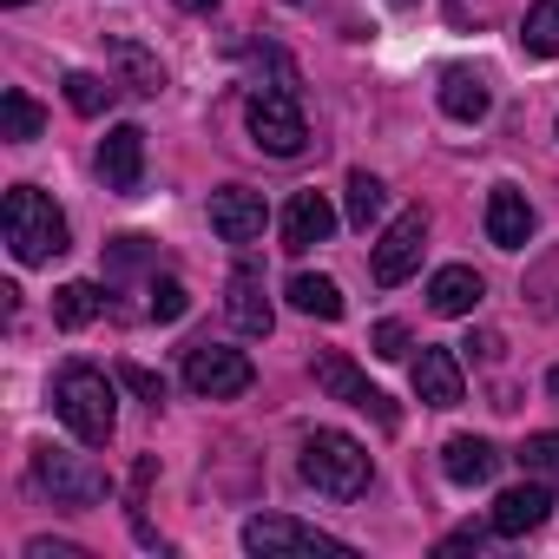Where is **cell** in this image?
Wrapping results in <instances>:
<instances>
[{"label": "cell", "mask_w": 559, "mask_h": 559, "mask_svg": "<svg viewBox=\"0 0 559 559\" xmlns=\"http://www.w3.org/2000/svg\"><path fill=\"white\" fill-rule=\"evenodd\" d=\"M304 480L317 487V493H330V500H356V493H369V448L356 441V435H343V428H317L310 441H304Z\"/></svg>", "instance_id": "1"}, {"label": "cell", "mask_w": 559, "mask_h": 559, "mask_svg": "<svg viewBox=\"0 0 559 559\" xmlns=\"http://www.w3.org/2000/svg\"><path fill=\"white\" fill-rule=\"evenodd\" d=\"M0 224H8V250H14L21 263H53V257L67 250V217H60V204H53L47 191H34V185H14V191H8Z\"/></svg>", "instance_id": "2"}, {"label": "cell", "mask_w": 559, "mask_h": 559, "mask_svg": "<svg viewBox=\"0 0 559 559\" xmlns=\"http://www.w3.org/2000/svg\"><path fill=\"white\" fill-rule=\"evenodd\" d=\"M53 408H60V421H67L86 448H106V441H112L119 395H112V382H106L99 369H86V362L60 369V382H53Z\"/></svg>", "instance_id": "3"}, {"label": "cell", "mask_w": 559, "mask_h": 559, "mask_svg": "<svg viewBox=\"0 0 559 559\" xmlns=\"http://www.w3.org/2000/svg\"><path fill=\"white\" fill-rule=\"evenodd\" d=\"M243 552H257V559H349V539L304 526L290 513H257L243 526Z\"/></svg>", "instance_id": "4"}, {"label": "cell", "mask_w": 559, "mask_h": 559, "mask_svg": "<svg viewBox=\"0 0 559 559\" xmlns=\"http://www.w3.org/2000/svg\"><path fill=\"white\" fill-rule=\"evenodd\" d=\"M243 119H250V139L270 158H297L310 145V119L297 106V86H257L250 106H243Z\"/></svg>", "instance_id": "5"}, {"label": "cell", "mask_w": 559, "mask_h": 559, "mask_svg": "<svg viewBox=\"0 0 559 559\" xmlns=\"http://www.w3.org/2000/svg\"><path fill=\"white\" fill-rule=\"evenodd\" d=\"M34 487L53 493V507H99L112 493V480L99 467H86L80 454H67V448H40L34 454Z\"/></svg>", "instance_id": "6"}, {"label": "cell", "mask_w": 559, "mask_h": 559, "mask_svg": "<svg viewBox=\"0 0 559 559\" xmlns=\"http://www.w3.org/2000/svg\"><path fill=\"white\" fill-rule=\"evenodd\" d=\"M250 382H257V369H250L243 349H224V343H198V349H185V389H191V395H204V402H230V395H243Z\"/></svg>", "instance_id": "7"}, {"label": "cell", "mask_w": 559, "mask_h": 559, "mask_svg": "<svg viewBox=\"0 0 559 559\" xmlns=\"http://www.w3.org/2000/svg\"><path fill=\"white\" fill-rule=\"evenodd\" d=\"M421 250H428V211H402V217L382 230V243H376V284H382V290L408 284V276L421 270Z\"/></svg>", "instance_id": "8"}, {"label": "cell", "mask_w": 559, "mask_h": 559, "mask_svg": "<svg viewBox=\"0 0 559 559\" xmlns=\"http://www.w3.org/2000/svg\"><path fill=\"white\" fill-rule=\"evenodd\" d=\"M317 389L323 395H336V402H349V408H362V415H376L382 428H395L402 415H395V402L349 362V356H317Z\"/></svg>", "instance_id": "9"}, {"label": "cell", "mask_w": 559, "mask_h": 559, "mask_svg": "<svg viewBox=\"0 0 559 559\" xmlns=\"http://www.w3.org/2000/svg\"><path fill=\"white\" fill-rule=\"evenodd\" d=\"M263 224H270L263 191H243V185L211 191V230H217L224 243H257V237H263Z\"/></svg>", "instance_id": "10"}, {"label": "cell", "mask_w": 559, "mask_h": 559, "mask_svg": "<svg viewBox=\"0 0 559 559\" xmlns=\"http://www.w3.org/2000/svg\"><path fill=\"white\" fill-rule=\"evenodd\" d=\"M99 178H106V191H139L145 185V132L139 126H112L99 139Z\"/></svg>", "instance_id": "11"}, {"label": "cell", "mask_w": 559, "mask_h": 559, "mask_svg": "<svg viewBox=\"0 0 559 559\" xmlns=\"http://www.w3.org/2000/svg\"><path fill=\"white\" fill-rule=\"evenodd\" d=\"M546 513H552V487L526 474V487H507V493L493 500V520H487V526H493V533H507V539H520V533L546 526Z\"/></svg>", "instance_id": "12"}, {"label": "cell", "mask_w": 559, "mask_h": 559, "mask_svg": "<svg viewBox=\"0 0 559 559\" xmlns=\"http://www.w3.org/2000/svg\"><path fill=\"white\" fill-rule=\"evenodd\" d=\"M330 230H336V204L323 191H297L284 204V250H317L330 243Z\"/></svg>", "instance_id": "13"}, {"label": "cell", "mask_w": 559, "mask_h": 559, "mask_svg": "<svg viewBox=\"0 0 559 559\" xmlns=\"http://www.w3.org/2000/svg\"><path fill=\"white\" fill-rule=\"evenodd\" d=\"M224 310H230V323L243 330V336H270V297H263V276L250 270V263H237L230 270V284H224Z\"/></svg>", "instance_id": "14"}, {"label": "cell", "mask_w": 559, "mask_h": 559, "mask_svg": "<svg viewBox=\"0 0 559 559\" xmlns=\"http://www.w3.org/2000/svg\"><path fill=\"white\" fill-rule=\"evenodd\" d=\"M526 237H533V204H526L513 185H493V191H487V243L526 250Z\"/></svg>", "instance_id": "15"}, {"label": "cell", "mask_w": 559, "mask_h": 559, "mask_svg": "<svg viewBox=\"0 0 559 559\" xmlns=\"http://www.w3.org/2000/svg\"><path fill=\"white\" fill-rule=\"evenodd\" d=\"M415 395L428 408H454L461 402V362H454V349H428L421 343V356H415Z\"/></svg>", "instance_id": "16"}, {"label": "cell", "mask_w": 559, "mask_h": 559, "mask_svg": "<svg viewBox=\"0 0 559 559\" xmlns=\"http://www.w3.org/2000/svg\"><path fill=\"white\" fill-rule=\"evenodd\" d=\"M493 467H500V454H493V441H480V435H454V441L441 448V474H448L454 487H487Z\"/></svg>", "instance_id": "17"}, {"label": "cell", "mask_w": 559, "mask_h": 559, "mask_svg": "<svg viewBox=\"0 0 559 559\" xmlns=\"http://www.w3.org/2000/svg\"><path fill=\"white\" fill-rule=\"evenodd\" d=\"M487 297V284L467 270V263H448V270H435V284H428V304H435V317H474V304Z\"/></svg>", "instance_id": "18"}, {"label": "cell", "mask_w": 559, "mask_h": 559, "mask_svg": "<svg viewBox=\"0 0 559 559\" xmlns=\"http://www.w3.org/2000/svg\"><path fill=\"white\" fill-rule=\"evenodd\" d=\"M487 106H493V93H487L480 73H467V67H448V73H441V112H448V119L474 126V119H487Z\"/></svg>", "instance_id": "19"}, {"label": "cell", "mask_w": 559, "mask_h": 559, "mask_svg": "<svg viewBox=\"0 0 559 559\" xmlns=\"http://www.w3.org/2000/svg\"><path fill=\"white\" fill-rule=\"evenodd\" d=\"M284 297H290L304 317H317V323H336V317H343V290L330 284V276H310V270H304V276H290Z\"/></svg>", "instance_id": "20"}, {"label": "cell", "mask_w": 559, "mask_h": 559, "mask_svg": "<svg viewBox=\"0 0 559 559\" xmlns=\"http://www.w3.org/2000/svg\"><path fill=\"white\" fill-rule=\"evenodd\" d=\"M99 310H106V290H99V284H67V290H53V323H60V330H86Z\"/></svg>", "instance_id": "21"}, {"label": "cell", "mask_w": 559, "mask_h": 559, "mask_svg": "<svg viewBox=\"0 0 559 559\" xmlns=\"http://www.w3.org/2000/svg\"><path fill=\"white\" fill-rule=\"evenodd\" d=\"M520 40H526V53H539V60L559 53V0H533L526 21H520Z\"/></svg>", "instance_id": "22"}, {"label": "cell", "mask_w": 559, "mask_h": 559, "mask_svg": "<svg viewBox=\"0 0 559 559\" xmlns=\"http://www.w3.org/2000/svg\"><path fill=\"white\" fill-rule=\"evenodd\" d=\"M382 204H389V185H382L376 171H349V224L369 230V224L382 217Z\"/></svg>", "instance_id": "23"}, {"label": "cell", "mask_w": 559, "mask_h": 559, "mask_svg": "<svg viewBox=\"0 0 559 559\" xmlns=\"http://www.w3.org/2000/svg\"><path fill=\"white\" fill-rule=\"evenodd\" d=\"M112 60H119V73H126V86H132V93H158V86H165V67H158L145 47H132V40H119V47H112Z\"/></svg>", "instance_id": "24"}, {"label": "cell", "mask_w": 559, "mask_h": 559, "mask_svg": "<svg viewBox=\"0 0 559 559\" xmlns=\"http://www.w3.org/2000/svg\"><path fill=\"white\" fill-rule=\"evenodd\" d=\"M0 126H8V139H14V145H27V139H40L47 112H40V106H34V99H27L21 86H14L8 99H0Z\"/></svg>", "instance_id": "25"}, {"label": "cell", "mask_w": 559, "mask_h": 559, "mask_svg": "<svg viewBox=\"0 0 559 559\" xmlns=\"http://www.w3.org/2000/svg\"><path fill=\"white\" fill-rule=\"evenodd\" d=\"M67 106L86 112V119H99V112L112 106V80H99V73H67Z\"/></svg>", "instance_id": "26"}, {"label": "cell", "mask_w": 559, "mask_h": 559, "mask_svg": "<svg viewBox=\"0 0 559 559\" xmlns=\"http://www.w3.org/2000/svg\"><path fill=\"white\" fill-rule=\"evenodd\" d=\"M520 467L552 487V480H559V435H526V441H520Z\"/></svg>", "instance_id": "27"}, {"label": "cell", "mask_w": 559, "mask_h": 559, "mask_svg": "<svg viewBox=\"0 0 559 559\" xmlns=\"http://www.w3.org/2000/svg\"><path fill=\"white\" fill-rule=\"evenodd\" d=\"M145 297H152V304H145L152 323H178V317L191 310V290L178 284V276H152V290H145Z\"/></svg>", "instance_id": "28"}, {"label": "cell", "mask_w": 559, "mask_h": 559, "mask_svg": "<svg viewBox=\"0 0 559 559\" xmlns=\"http://www.w3.org/2000/svg\"><path fill=\"white\" fill-rule=\"evenodd\" d=\"M369 349H376L382 362H402V356H408V330H402V323H376V336H369Z\"/></svg>", "instance_id": "29"}, {"label": "cell", "mask_w": 559, "mask_h": 559, "mask_svg": "<svg viewBox=\"0 0 559 559\" xmlns=\"http://www.w3.org/2000/svg\"><path fill=\"white\" fill-rule=\"evenodd\" d=\"M119 382H126V389H132V395H139V402H152V408H158V402H165V382H158V376H152V369H139V362H126V369H119Z\"/></svg>", "instance_id": "30"}, {"label": "cell", "mask_w": 559, "mask_h": 559, "mask_svg": "<svg viewBox=\"0 0 559 559\" xmlns=\"http://www.w3.org/2000/svg\"><path fill=\"white\" fill-rule=\"evenodd\" d=\"M27 559H86V552H80V546H67V539H60V546H53V539H34V546H27Z\"/></svg>", "instance_id": "31"}, {"label": "cell", "mask_w": 559, "mask_h": 559, "mask_svg": "<svg viewBox=\"0 0 559 559\" xmlns=\"http://www.w3.org/2000/svg\"><path fill=\"white\" fill-rule=\"evenodd\" d=\"M467 349H474V356H480V362H493V356H500V336H474V343H467Z\"/></svg>", "instance_id": "32"}, {"label": "cell", "mask_w": 559, "mask_h": 559, "mask_svg": "<svg viewBox=\"0 0 559 559\" xmlns=\"http://www.w3.org/2000/svg\"><path fill=\"white\" fill-rule=\"evenodd\" d=\"M185 8H191V14H198V8H217V0H185Z\"/></svg>", "instance_id": "33"}, {"label": "cell", "mask_w": 559, "mask_h": 559, "mask_svg": "<svg viewBox=\"0 0 559 559\" xmlns=\"http://www.w3.org/2000/svg\"><path fill=\"white\" fill-rule=\"evenodd\" d=\"M546 389H552V395H559V369H552V376H546Z\"/></svg>", "instance_id": "34"}, {"label": "cell", "mask_w": 559, "mask_h": 559, "mask_svg": "<svg viewBox=\"0 0 559 559\" xmlns=\"http://www.w3.org/2000/svg\"><path fill=\"white\" fill-rule=\"evenodd\" d=\"M8 8H21V0H8Z\"/></svg>", "instance_id": "35"}]
</instances>
